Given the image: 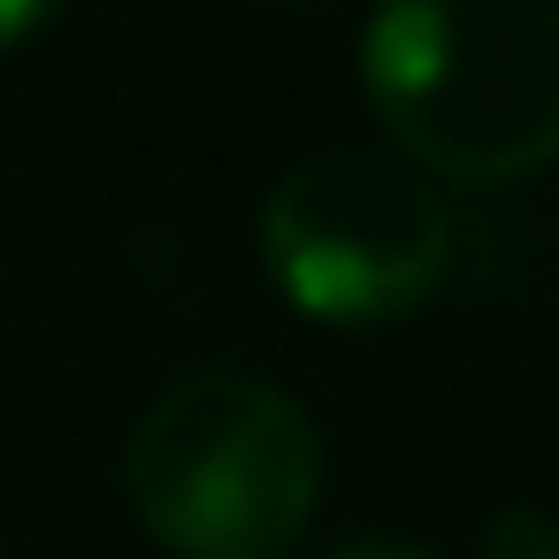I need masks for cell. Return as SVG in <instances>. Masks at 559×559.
Listing matches in <instances>:
<instances>
[{"label": "cell", "instance_id": "cell-1", "mask_svg": "<svg viewBox=\"0 0 559 559\" xmlns=\"http://www.w3.org/2000/svg\"><path fill=\"white\" fill-rule=\"evenodd\" d=\"M360 85L421 169L536 177L559 162V0H376Z\"/></svg>", "mask_w": 559, "mask_h": 559}, {"label": "cell", "instance_id": "cell-5", "mask_svg": "<svg viewBox=\"0 0 559 559\" xmlns=\"http://www.w3.org/2000/svg\"><path fill=\"white\" fill-rule=\"evenodd\" d=\"M62 9V0H0V55H9V47H24L47 16Z\"/></svg>", "mask_w": 559, "mask_h": 559}, {"label": "cell", "instance_id": "cell-3", "mask_svg": "<svg viewBox=\"0 0 559 559\" xmlns=\"http://www.w3.org/2000/svg\"><path fill=\"white\" fill-rule=\"evenodd\" d=\"M261 261L276 292L314 322H391L444 284L452 215L421 169L330 146L269 185Z\"/></svg>", "mask_w": 559, "mask_h": 559}, {"label": "cell", "instance_id": "cell-4", "mask_svg": "<svg viewBox=\"0 0 559 559\" xmlns=\"http://www.w3.org/2000/svg\"><path fill=\"white\" fill-rule=\"evenodd\" d=\"M475 559H559V521L544 506H498L483 521Z\"/></svg>", "mask_w": 559, "mask_h": 559}, {"label": "cell", "instance_id": "cell-2", "mask_svg": "<svg viewBox=\"0 0 559 559\" xmlns=\"http://www.w3.org/2000/svg\"><path fill=\"white\" fill-rule=\"evenodd\" d=\"M123 490L177 559H276L322 506V429L284 383L200 368L139 414Z\"/></svg>", "mask_w": 559, "mask_h": 559}, {"label": "cell", "instance_id": "cell-6", "mask_svg": "<svg viewBox=\"0 0 559 559\" xmlns=\"http://www.w3.org/2000/svg\"><path fill=\"white\" fill-rule=\"evenodd\" d=\"M330 559H437V551L414 544V536H353V544H337Z\"/></svg>", "mask_w": 559, "mask_h": 559}]
</instances>
